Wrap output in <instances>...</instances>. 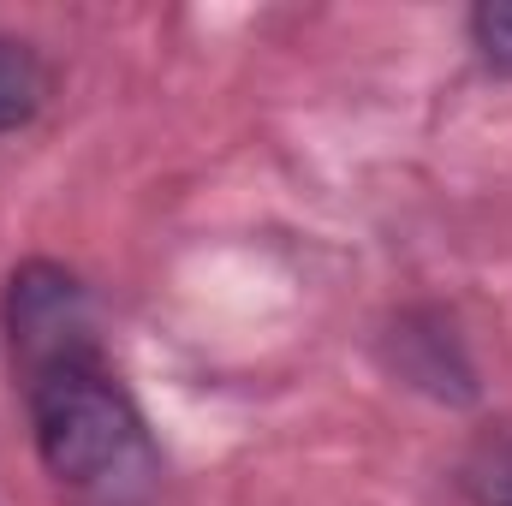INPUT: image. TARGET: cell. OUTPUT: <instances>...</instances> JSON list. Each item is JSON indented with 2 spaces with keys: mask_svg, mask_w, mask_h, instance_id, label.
Masks as SVG:
<instances>
[{
  "mask_svg": "<svg viewBox=\"0 0 512 506\" xmlns=\"http://www.w3.org/2000/svg\"><path fill=\"white\" fill-rule=\"evenodd\" d=\"M6 346L18 376L72 358V352H96V310L90 292L72 268L60 262H24L6 280Z\"/></svg>",
  "mask_w": 512,
  "mask_h": 506,
  "instance_id": "cell-2",
  "label": "cell"
},
{
  "mask_svg": "<svg viewBox=\"0 0 512 506\" xmlns=\"http://www.w3.org/2000/svg\"><path fill=\"white\" fill-rule=\"evenodd\" d=\"M477 495L483 506H512V447H495L477 471Z\"/></svg>",
  "mask_w": 512,
  "mask_h": 506,
  "instance_id": "cell-5",
  "label": "cell"
},
{
  "mask_svg": "<svg viewBox=\"0 0 512 506\" xmlns=\"http://www.w3.org/2000/svg\"><path fill=\"white\" fill-rule=\"evenodd\" d=\"M30 435L42 453V471L90 506H149L161 489V447L114 376V364L96 352L54 358L24 376Z\"/></svg>",
  "mask_w": 512,
  "mask_h": 506,
  "instance_id": "cell-1",
  "label": "cell"
},
{
  "mask_svg": "<svg viewBox=\"0 0 512 506\" xmlns=\"http://www.w3.org/2000/svg\"><path fill=\"white\" fill-rule=\"evenodd\" d=\"M471 42L495 72H512V0H483L471 12Z\"/></svg>",
  "mask_w": 512,
  "mask_h": 506,
  "instance_id": "cell-4",
  "label": "cell"
},
{
  "mask_svg": "<svg viewBox=\"0 0 512 506\" xmlns=\"http://www.w3.org/2000/svg\"><path fill=\"white\" fill-rule=\"evenodd\" d=\"M42 96H48V72H42L36 48L0 36V131L30 126L36 108H42Z\"/></svg>",
  "mask_w": 512,
  "mask_h": 506,
  "instance_id": "cell-3",
  "label": "cell"
}]
</instances>
